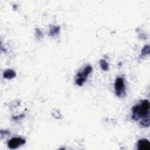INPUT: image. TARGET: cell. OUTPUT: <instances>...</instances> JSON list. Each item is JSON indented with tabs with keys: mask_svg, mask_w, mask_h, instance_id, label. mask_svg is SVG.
<instances>
[{
	"mask_svg": "<svg viewBox=\"0 0 150 150\" xmlns=\"http://www.w3.org/2000/svg\"><path fill=\"white\" fill-rule=\"evenodd\" d=\"M59 28L54 27V28H52L50 30V36H53L54 34H56L59 32Z\"/></svg>",
	"mask_w": 150,
	"mask_h": 150,
	"instance_id": "obj_9",
	"label": "cell"
},
{
	"mask_svg": "<svg viewBox=\"0 0 150 150\" xmlns=\"http://www.w3.org/2000/svg\"><path fill=\"white\" fill-rule=\"evenodd\" d=\"M115 93L117 96L119 97H123L125 95V85L124 79L121 77H118L116 79L115 82Z\"/></svg>",
	"mask_w": 150,
	"mask_h": 150,
	"instance_id": "obj_3",
	"label": "cell"
},
{
	"mask_svg": "<svg viewBox=\"0 0 150 150\" xmlns=\"http://www.w3.org/2000/svg\"><path fill=\"white\" fill-rule=\"evenodd\" d=\"M100 64L101 66V69L103 70H105V71H107L108 70V64L107 63V62L104 60H101L100 62Z\"/></svg>",
	"mask_w": 150,
	"mask_h": 150,
	"instance_id": "obj_7",
	"label": "cell"
},
{
	"mask_svg": "<svg viewBox=\"0 0 150 150\" xmlns=\"http://www.w3.org/2000/svg\"><path fill=\"white\" fill-rule=\"evenodd\" d=\"M92 67L88 65L82 71L79 72L77 74V79L76 80V83L78 86H81L83 83L86 81L88 75L91 72Z\"/></svg>",
	"mask_w": 150,
	"mask_h": 150,
	"instance_id": "obj_2",
	"label": "cell"
},
{
	"mask_svg": "<svg viewBox=\"0 0 150 150\" xmlns=\"http://www.w3.org/2000/svg\"><path fill=\"white\" fill-rule=\"evenodd\" d=\"M137 146L139 149L149 150L150 149V143L146 139H141L138 141Z\"/></svg>",
	"mask_w": 150,
	"mask_h": 150,
	"instance_id": "obj_5",
	"label": "cell"
},
{
	"mask_svg": "<svg viewBox=\"0 0 150 150\" xmlns=\"http://www.w3.org/2000/svg\"><path fill=\"white\" fill-rule=\"evenodd\" d=\"M140 124L143 127H148L149 125V117H147L145 118L142 119L141 121Z\"/></svg>",
	"mask_w": 150,
	"mask_h": 150,
	"instance_id": "obj_8",
	"label": "cell"
},
{
	"mask_svg": "<svg viewBox=\"0 0 150 150\" xmlns=\"http://www.w3.org/2000/svg\"><path fill=\"white\" fill-rule=\"evenodd\" d=\"M15 73L12 70H7L4 73V77L5 78L11 79L15 76Z\"/></svg>",
	"mask_w": 150,
	"mask_h": 150,
	"instance_id": "obj_6",
	"label": "cell"
},
{
	"mask_svg": "<svg viewBox=\"0 0 150 150\" xmlns=\"http://www.w3.org/2000/svg\"><path fill=\"white\" fill-rule=\"evenodd\" d=\"M25 143V140L20 137H14L11 139L8 143V147L11 149H16Z\"/></svg>",
	"mask_w": 150,
	"mask_h": 150,
	"instance_id": "obj_4",
	"label": "cell"
},
{
	"mask_svg": "<svg viewBox=\"0 0 150 150\" xmlns=\"http://www.w3.org/2000/svg\"><path fill=\"white\" fill-rule=\"evenodd\" d=\"M149 102L148 100L141 101L139 103L134 105L132 108V119L134 121H138L149 117Z\"/></svg>",
	"mask_w": 150,
	"mask_h": 150,
	"instance_id": "obj_1",
	"label": "cell"
}]
</instances>
